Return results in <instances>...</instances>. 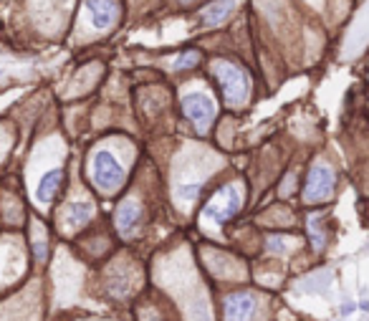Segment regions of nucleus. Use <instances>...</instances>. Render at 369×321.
<instances>
[{"mask_svg":"<svg viewBox=\"0 0 369 321\" xmlns=\"http://www.w3.org/2000/svg\"><path fill=\"white\" fill-rule=\"evenodd\" d=\"M215 78H218L220 89H223V94H225V102L228 104H241L248 96V76H245L243 69H238L236 63L230 61H218L215 63Z\"/></svg>","mask_w":369,"mask_h":321,"instance_id":"1","label":"nucleus"},{"mask_svg":"<svg viewBox=\"0 0 369 321\" xmlns=\"http://www.w3.org/2000/svg\"><path fill=\"white\" fill-rule=\"evenodd\" d=\"M241 205H243V192H241V188H238V185H228V188H223L218 195L208 203L205 218L223 225V223H228V220L241 210Z\"/></svg>","mask_w":369,"mask_h":321,"instance_id":"2","label":"nucleus"},{"mask_svg":"<svg viewBox=\"0 0 369 321\" xmlns=\"http://www.w3.org/2000/svg\"><path fill=\"white\" fill-rule=\"evenodd\" d=\"M91 177H94L96 188L111 192L114 188H119V182L124 177V170L114 159V155H109V152H96L94 159H91Z\"/></svg>","mask_w":369,"mask_h":321,"instance_id":"3","label":"nucleus"},{"mask_svg":"<svg viewBox=\"0 0 369 321\" xmlns=\"http://www.w3.org/2000/svg\"><path fill=\"white\" fill-rule=\"evenodd\" d=\"M334 170L329 165H314L311 167V173L306 177V188H304V200L306 203H324V200H329L331 192H334Z\"/></svg>","mask_w":369,"mask_h":321,"instance_id":"4","label":"nucleus"},{"mask_svg":"<svg viewBox=\"0 0 369 321\" xmlns=\"http://www.w3.org/2000/svg\"><path fill=\"white\" fill-rule=\"evenodd\" d=\"M182 111H185V117L192 122V124L205 132L208 126L212 124V119H215V104H212L210 96L205 94H188L182 96Z\"/></svg>","mask_w":369,"mask_h":321,"instance_id":"5","label":"nucleus"},{"mask_svg":"<svg viewBox=\"0 0 369 321\" xmlns=\"http://www.w3.org/2000/svg\"><path fill=\"white\" fill-rule=\"evenodd\" d=\"M87 16L94 28L104 31V28L117 23L119 3L117 0H87Z\"/></svg>","mask_w":369,"mask_h":321,"instance_id":"6","label":"nucleus"},{"mask_svg":"<svg viewBox=\"0 0 369 321\" xmlns=\"http://www.w3.org/2000/svg\"><path fill=\"white\" fill-rule=\"evenodd\" d=\"M256 306V296L251 294H233L225 298V321H251Z\"/></svg>","mask_w":369,"mask_h":321,"instance_id":"7","label":"nucleus"},{"mask_svg":"<svg viewBox=\"0 0 369 321\" xmlns=\"http://www.w3.org/2000/svg\"><path fill=\"white\" fill-rule=\"evenodd\" d=\"M233 8H236V0H215L203 10V25H220L223 21H228Z\"/></svg>","mask_w":369,"mask_h":321,"instance_id":"8","label":"nucleus"},{"mask_svg":"<svg viewBox=\"0 0 369 321\" xmlns=\"http://www.w3.org/2000/svg\"><path fill=\"white\" fill-rule=\"evenodd\" d=\"M137 220H139V205L132 203V200H126V203L119 205L117 210V228L122 230L124 235H129L137 225Z\"/></svg>","mask_w":369,"mask_h":321,"instance_id":"9","label":"nucleus"},{"mask_svg":"<svg viewBox=\"0 0 369 321\" xmlns=\"http://www.w3.org/2000/svg\"><path fill=\"white\" fill-rule=\"evenodd\" d=\"M61 182H63L61 170H51V173L43 175L41 182H38V197L41 200H43V203H51L54 195L58 192V188H61Z\"/></svg>","mask_w":369,"mask_h":321,"instance_id":"10","label":"nucleus"},{"mask_svg":"<svg viewBox=\"0 0 369 321\" xmlns=\"http://www.w3.org/2000/svg\"><path fill=\"white\" fill-rule=\"evenodd\" d=\"M91 215H94V208L89 203H74L69 208V212H66V225L69 228L87 225L89 220H91Z\"/></svg>","mask_w":369,"mask_h":321,"instance_id":"11","label":"nucleus"},{"mask_svg":"<svg viewBox=\"0 0 369 321\" xmlns=\"http://www.w3.org/2000/svg\"><path fill=\"white\" fill-rule=\"evenodd\" d=\"M309 233H311L314 248H316V251H322L324 243H326V235H324V228L319 225V218H311V220H309Z\"/></svg>","mask_w":369,"mask_h":321,"instance_id":"12","label":"nucleus"},{"mask_svg":"<svg viewBox=\"0 0 369 321\" xmlns=\"http://www.w3.org/2000/svg\"><path fill=\"white\" fill-rule=\"evenodd\" d=\"M197 61H200V54H197V51H185V54L177 56V61H175V69H177V71H188V69H192V66H197Z\"/></svg>","mask_w":369,"mask_h":321,"instance_id":"13","label":"nucleus"},{"mask_svg":"<svg viewBox=\"0 0 369 321\" xmlns=\"http://www.w3.org/2000/svg\"><path fill=\"white\" fill-rule=\"evenodd\" d=\"M200 195V185H185V188H180V197L182 200H195V197Z\"/></svg>","mask_w":369,"mask_h":321,"instance_id":"14","label":"nucleus"},{"mask_svg":"<svg viewBox=\"0 0 369 321\" xmlns=\"http://www.w3.org/2000/svg\"><path fill=\"white\" fill-rule=\"evenodd\" d=\"M0 74H3V71H0Z\"/></svg>","mask_w":369,"mask_h":321,"instance_id":"15","label":"nucleus"}]
</instances>
